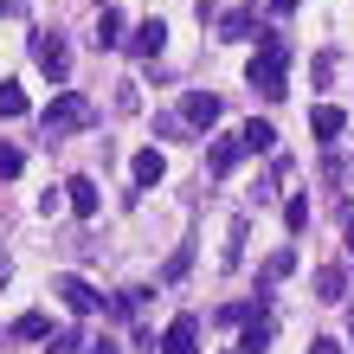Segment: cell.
Here are the masks:
<instances>
[{
    "label": "cell",
    "instance_id": "obj_1",
    "mask_svg": "<svg viewBox=\"0 0 354 354\" xmlns=\"http://www.w3.org/2000/svg\"><path fill=\"white\" fill-rule=\"evenodd\" d=\"M245 84H252L264 103H283V97H290V46H283L277 26L258 32V58L245 65Z\"/></svg>",
    "mask_w": 354,
    "mask_h": 354
},
{
    "label": "cell",
    "instance_id": "obj_2",
    "mask_svg": "<svg viewBox=\"0 0 354 354\" xmlns=\"http://www.w3.org/2000/svg\"><path fill=\"white\" fill-rule=\"evenodd\" d=\"M97 122V103L91 97H77V91H58L52 103H46V116H39V129H46V142H58V136H77V129H91Z\"/></svg>",
    "mask_w": 354,
    "mask_h": 354
},
{
    "label": "cell",
    "instance_id": "obj_3",
    "mask_svg": "<svg viewBox=\"0 0 354 354\" xmlns=\"http://www.w3.org/2000/svg\"><path fill=\"white\" fill-rule=\"evenodd\" d=\"M32 58H39V71H46L52 84H65V77H71V46L58 32H32Z\"/></svg>",
    "mask_w": 354,
    "mask_h": 354
},
{
    "label": "cell",
    "instance_id": "obj_4",
    "mask_svg": "<svg viewBox=\"0 0 354 354\" xmlns=\"http://www.w3.org/2000/svg\"><path fill=\"white\" fill-rule=\"evenodd\" d=\"M52 297H58V303H65V309H71V316H91V309L103 303V297H97V290H91L84 277H71V270H65V277H52Z\"/></svg>",
    "mask_w": 354,
    "mask_h": 354
},
{
    "label": "cell",
    "instance_id": "obj_5",
    "mask_svg": "<svg viewBox=\"0 0 354 354\" xmlns=\"http://www.w3.org/2000/svg\"><path fill=\"white\" fill-rule=\"evenodd\" d=\"M161 354H200V316H174L161 335Z\"/></svg>",
    "mask_w": 354,
    "mask_h": 354
},
{
    "label": "cell",
    "instance_id": "obj_6",
    "mask_svg": "<svg viewBox=\"0 0 354 354\" xmlns=\"http://www.w3.org/2000/svg\"><path fill=\"white\" fill-rule=\"evenodd\" d=\"M180 122H187V129H213V122H219V97H213V91H187Z\"/></svg>",
    "mask_w": 354,
    "mask_h": 354
},
{
    "label": "cell",
    "instance_id": "obj_7",
    "mask_svg": "<svg viewBox=\"0 0 354 354\" xmlns=\"http://www.w3.org/2000/svg\"><path fill=\"white\" fill-rule=\"evenodd\" d=\"M65 200H71V213H77V219H97V206H103V194H97V180H91V174H71V180H65Z\"/></svg>",
    "mask_w": 354,
    "mask_h": 354
},
{
    "label": "cell",
    "instance_id": "obj_8",
    "mask_svg": "<svg viewBox=\"0 0 354 354\" xmlns=\"http://www.w3.org/2000/svg\"><path fill=\"white\" fill-rule=\"evenodd\" d=\"M239 155H245V142H239V136H213V149H206V174H232V168H239Z\"/></svg>",
    "mask_w": 354,
    "mask_h": 354
},
{
    "label": "cell",
    "instance_id": "obj_9",
    "mask_svg": "<svg viewBox=\"0 0 354 354\" xmlns=\"http://www.w3.org/2000/svg\"><path fill=\"white\" fill-rule=\"evenodd\" d=\"M348 129V110H335V103H316V110H309V136L316 142H335Z\"/></svg>",
    "mask_w": 354,
    "mask_h": 354
},
{
    "label": "cell",
    "instance_id": "obj_10",
    "mask_svg": "<svg viewBox=\"0 0 354 354\" xmlns=\"http://www.w3.org/2000/svg\"><path fill=\"white\" fill-rule=\"evenodd\" d=\"M161 46H168V26H161V19H142V26L129 32V52L136 58H155Z\"/></svg>",
    "mask_w": 354,
    "mask_h": 354
},
{
    "label": "cell",
    "instance_id": "obj_11",
    "mask_svg": "<svg viewBox=\"0 0 354 354\" xmlns=\"http://www.w3.org/2000/svg\"><path fill=\"white\" fill-rule=\"evenodd\" d=\"M245 239H252V219L239 213L232 225H225V252H219V264H225V270H239V264H245Z\"/></svg>",
    "mask_w": 354,
    "mask_h": 354
},
{
    "label": "cell",
    "instance_id": "obj_12",
    "mask_svg": "<svg viewBox=\"0 0 354 354\" xmlns=\"http://www.w3.org/2000/svg\"><path fill=\"white\" fill-rule=\"evenodd\" d=\"M239 142H245V155H270V149H277V129H270V122H245V129H239Z\"/></svg>",
    "mask_w": 354,
    "mask_h": 354
},
{
    "label": "cell",
    "instance_id": "obj_13",
    "mask_svg": "<svg viewBox=\"0 0 354 354\" xmlns=\"http://www.w3.org/2000/svg\"><path fill=\"white\" fill-rule=\"evenodd\" d=\"M213 26H219V39H252V32H258V19L245 13V7H232V13H213Z\"/></svg>",
    "mask_w": 354,
    "mask_h": 354
},
{
    "label": "cell",
    "instance_id": "obj_14",
    "mask_svg": "<svg viewBox=\"0 0 354 354\" xmlns=\"http://www.w3.org/2000/svg\"><path fill=\"white\" fill-rule=\"evenodd\" d=\"M270 335H277V328H270V316H252V322H245V335H239V354H264Z\"/></svg>",
    "mask_w": 354,
    "mask_h": 354
},
{
    "label": "cell",
    "instance_id": "obj_15",
    "mask_svg": "<svg viewBox=\"0 0 354 354\" xmlns=\"http://www.w3.org/2000/svg\"><path fill=\"white\" fill-rule=\"evenodd\" d=\"M129 174H136V187H161V174H168V161H161L155 149H142V155H136V168H129Z\"/></svg>",
    "mask_w": 354,
    "mask_h": 354
},
{
    "label": "cell",
    "instance_id": "obj_16",
    "mask_svg": "<svg viewBox=\"0 0 354 354\" xmlns=\"http://www.w3.org/2000/svg\"><path fill=\"white\" fill-rule=\"evenodd\" d=\"M110 46H122V13L103 7V13H97V52H110Z\"/></svg>",
    "mask_w": 354,
    "mask_h": 354
},
{
    "label": "cell",
    "instance_id": "obj_17",
    "mask_svg": "<svg viewBox=\"0 0 354 354\" xmlns=\"http://www.w3.org/2000/svg\"><path fill=\"white\" fill-rule=\"evenodd\" d=\"M342 290H348V277H342L335 264H322L316 270V303H342Z\"/></svg>",
    "mask_w": 354,
    "mask_h": 354
},
{
    "label": "cell",
    "instance_id": "obj_18",
    "mask_svg": "<svg viewBox=\"0 0 354 354\" xmlns=\"http://www.w3.org/2000/svg\"><path fill=\"white\" fill-rule=\"evenodd\" d=\"M13 335H19V342H52V322L39 316V309H26V316L13 322Z\"/></svg>",
    "mask_w": 354,
    "mask_h": 354
},
{
    "label": "cell",
    "instance_id": "obj_19",
    "mask_svg": "<svg viewBox=\"0 0 354 354\" xmlns=\"http://www.w3.org/2000/svg\"><path fill=\"white\" fill-rule=\"evenodd\" d=\"M142 303H149V290H116V303H110V316H122V322H136V316H142Z\"/></svg>",
    "mask_w": 354,
    "mask_h": 354
},
{
    "label": "cell",
    "instance_id": "obj_20",
    "mask_svg": "<svg viewBox=\"0 0 354 354\" xmlns=\"http://www.w3.org/2000/svg\"><path fill=\"white\" fill-rule=\"evenodd\" d=\"M187 264H194V245H174V258L161 264V283H174V277H187Z\"/></svg>",
    "mask_w": 354,
    "mask_h": 354
},
{
    "label": "cell",
    "instance_id": "obj_21",
    "mask_svg": "<svg viewBox=\"0 0 354 354\" xmlns=\"http://www.w3.org/2000/svg\"><path fill=\"white\" fill-rule=\"evenodd\" d=\"M0 116H26V91H19V84H0Z\"/></svg>",
    "mask_w": 354,
    "mask_h": 354
},
{
    "label": "cell",
    "instance_id": "obj_22",
    "mask_svg": "<svg viewBox=\"0 0 354 354\" xmlns=\"http://www.w3.org/2000/svg\"><path fill=\"white\" fill-rule=\"evenodd\" d=\"M283 225H290V232H303V225H309V200H303V194L283 206Z\"/></svg>",
    "mask_w": 354,
    "mask_h": 354
},
{
    "label": "cell",
    "instance_id": "obj_23",
    "mask_svg": "<svg viewBox=\"0 0 354 354\" xmlns=\"http://www.w3.org/2000/svg\"><path fill=\"white\" fill-rule=\"evenodd\" d=\"M116 110H122V116H129V110H142V97H136V84H129V77L116 84Z\"/></svg>",
    "mask_w": 354,
    "mask_h": 354
},
{
    "label": "cell",
    "instance_id": "obj_24",
    "mask_svg": "<svg viewBox=\"0 0 354 354\" xmlns=\"http://www.w3.org/2000/svg\"><path fill=\"white\" fill-rule=\"evenodd\" d=\"M19 168H26V155H19V149H0V180H13Z\"/></svg>",
    "mask_w": 354,
    "mask_h": 354
},
{
    "label": "cell",
    "instance_id": "obj_25",
    "mask_svg": "<svg viewBox=\"0 0 354 354\" xmlns=\"http://www.w3.org/2000/svg\"><path fill=\"white\" fill-rule=\"evenodd\" d=\"M77 348H84L77 335H52V342H46V354H77Z\"/></svg>",
    "mask_w": 354,
    "mask_h": 354
},
{
    "label": "cell",
    "instance_id": "obj_26",
    "mask_svg": "<svg viewBox=\"0 0 354 354\" xmlns=\"http://www.w3.org/2000/svg\"><path fill=\"white\" fill-rule=\"evenodd\" d=\"M309 354H342V342H328V335H316V342H309Z\"/></svg>",
    "mask_w": 354,
    "mask_h": 354
},
{
    "label": "cell",
    "instance_id": "obj_27",
    "mask_svg": "<svg viewBox=\"0 0 354 354\" xmlns=\"http://www.w3.org/2000/svg\"><path fill=\"white\" fill-rule=\"evenodd\" d=\"M84 354H116V342L103 335V342H84Z\"/></svg>",
    "mask_w": 354,
    "mask_h": 354
},
{
    "label": "cell",
    "instance_id": "obj_28",
    "mask_svg": "<svg viewBox=\"0 0 354 354\" xmlns=\"http://www.w3.org/2000/svg\"><path fill=\"white\" fill-rule=\"evenodd\" d=\"M270 7H277V13H290V7H303V0H270Z\"/></svg>",
    "mask_w": 354,
    "mask_h": 354
},
{
    "label": "cell",
    "instance_id": "obj_29",
    "mask_svg": "<svg viewBox=\"0 0 354 354\" xmlns=\"http://www.w3.org/2000/svg\"><path fill=\"white\" fill-rule=\"evenodd\" d=\"M7 277H13V264H7V258H0V290H7Z\"/></svg>",
    "mask_w": 354,
    "mask_h": 354
},
{
    "label": "cell",
    "instance_id": "obj_30",
    "mask_svg": "<svg viewBox=\"0 0 354 354\" xmlns=\"http://www.w3.org/2000/svg\"><path fill=\"white\" fill-rule=\"evenodd\" d=\"M13 7H19V0H0V13H13Z\"/></svg>",
    "mask_w": 354,
    "mask_h": 354
},
{
    "label": "cell",
    "instance_id": "obj_31",
    "mask_svg": "<svg viewBox=\"0 0 354 354\" xmlns=\"http://www.w3.org/2000/svg\"><path fill=\"white\" fill-rule=\"evenodd\" d=\"M348 258H354V225H348Z\"/></svg>",
    "mask_w": 354,
    "mask_h": 354
},
{
    "label": "cell",
    "instance_id": "obj_32",
    "mask_svg": "<svg viewBox=\"0 0 354 354\" xmlns=\"http://www.w3.org/2000/svg\"><path fill=\"white\" fill-rule=\"evenodd\" d=\"M348 335H354V322H348Z\"/></svg>",
    "mask_w": 354,
    "mask_h": 354
}]
</instances>
